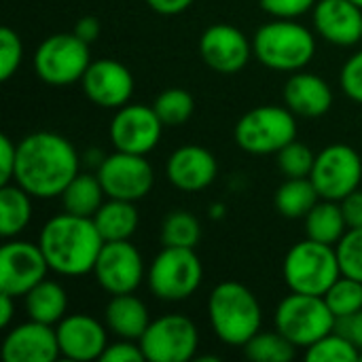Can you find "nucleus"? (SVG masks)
Listing matches in <instances>:
<instances>
[{
  "label": "nucleus",
  "mask_w": 362,
  "mask_h": 362,
  "mask_svg": "<svg viewBox=\"0 0 362 362\" xmlns=\"http://www.w3.org/2000/svg\"><path fill=\"white\" fill-rule=\"evenodd\" d=\"M318 0H261L265 13L276 19H295L316 6Z\"/></svg>",
  "instance_id": "38"
},
{
  "label": "nucleus",
  "mask_w": 362,
  "mask_h": 362,
  "mask_svg": "<svg viewBox=\"0 0 362 362\" xmlns=\"http://www.w3.org/2000/svg\"><path fill=\"white\" fill-rule=\"evenodd\" d=\"M335 331H339L341 335H346L358 348V352H362V310L356 312L354 316L339 318L337 325H335Z\"/></svg>",
  "instance_id": "43"
},
{
  "label": "nucleus",
  "mask_w": 362,
  "mask_h": 362,
  "mask_svg": "<svg viewBox=\"0 0 362 362\" xmlns=\"http://www.w3.org/2000/svg\"><path fill=\"white\" fill-rule=\"evenodd\" d=\"M252 51L255 49L244 32L229 23H214L199 38L202 59L221 74L240 72L248 64Z\"/></svg>",
  "instance_id": "16"
},
{
  "label": "nucleus",
  "mask_w": 362,
  "mask_h": 362,
  "mask_svg": "<svg viewBox=\"0 0 362 362\" xmlns=\"http://www.w3.org/2000/svg\"><path fill=\"white\" fill-rule=\"evenodd\" d=\"M23 303H25V314L30 320L53 327L66 318L68 295L57 282L42 280L28 295H23Z\"/></svg>",
  "instance_id": "24"
},
{
  "label": "nucleus",
  "mask_w": 362,
  "mask_h": 362,
  "mask_svg": "<svg viewBox=\"0 0 362 362\" xmlns=\"http://www.w3.org/2000/svg\"><path fill=\"white\" fill-rule=\"evenodd\" d=\"M341 206V212H344V218H346V225L348 229H361L362 227V191L356 189L352 191L348 197H344L339 202Z\"/></svg>",
  "instance_id": "42"
},
{
  "label": "nucleus",
  "mask_w": 362,
  "mask_h": 362,
  "mask_svg": "<svg viewBox=\"0 0 362 362\" xmlns=\"http://www.w3.org/2000/svg\"><path fill=\"white\" fill-rule=\"evenodd\" d=\"M100 32H102L100 21H98V17H91V15L81 17V19L76 21V25H74V34H76L81 40H85L87 45H91L93 40H98Z\"/></svg>",
  "instance_id": "44"
},
{
  "label": "nucleus",
  "mask_w": 362,
  "mask_h": 362,
  "mask_svg": "<svg viewBox=\"0 0 362 362\" xmlns=\"http://www.w3.org/2000/svg\"><path fill=\"white\" fill-rule=\"evenodd\" d=\"M352 2H354V4H358V6L362 8V0H352Z\"/></svg>",
  "instance_id": "47"
},
{
  "label": "nucleus",
  "mask_w": 362,
  "mask_h": 362,
  "mask_svg": "<svg viewBox=\"0 0 362 362\" xmlns=\"http://www.w3.org/2000/svg\"><path fill=\"white\" fill-rule=\"evenodd\" d=\"M316 155L301 142L293 140L278 151V165L286 178H310Z\"/></svg>",
  "instance_id": "35"
},
{
  "label": "nucleus",
  "mask_w": 362,
  "mask_h": 362,
  "mask_svg": "<svg viewBox=\"0 0 362 362\" xmlns=\"http://www.w3.org/2000/svg\"><path fill=\"white\" fill-rule=\"evenodd\" d=\"M78 174V155L59 134L36 132L17 144L15 182L34 199L59 197Z\"/></svg>",
  "instance_id": "1"
},
{
  "label": "nucleus",
  "mask_w": 362,
  "mask_h": 362,
  "mask_svg": "<svg viewBox=\"0 0 362 362\" xmlns=\"http://www.w3.org/2000/svg\"><path fill=\"white\" fill-rule=\"evenodd\" d=\"M310 178L318 189L320 199L341 202L361 185V155L348 144H331L316 155Z\"/></svg>",
  "instance_id": "11"
},
{
  "label": "nucleus",
  "mask_w": 362,
  "mask_h": 362,
  "mask_svg": "<svg viewBox=\"0 0 362 362\" xmlns=\"http://www.w3.org/2000/svg\"><path fill=\"white\" fill-rule=\"evenodd\" d=\"M165 172L176 189L197 193L214 182L218 165L210 151H206L204 146L187 144L170 155Z\"/></svg>",
  "instance_id": "21"
},
{
  "label": "nucleus",
  "mask_w": 362,
  "mask_h": 362,
  "mask_svg": "<svg viewBox=\"0 0 362 362\" xmlns=\"http://www.w3.org/2000/svg\"><path fill=\"white\" fill-rule=\"evenodd\" d=\"M163 127L165 125L161 123L153 106L125 104L117 108V115L110 121L108 134L117 151L146 155L159 144Z\"/></svg>",
  "instance_id": "14"
},
{
  "label": "nucleus",
  "mask_w": 362,
  "mask_h": 362,
  "mask_svg": "<svg viewBox=\"0 0 362 362\" xmlns=\"http://www.w3.org/2000/svg\"><path fill=\"white\" fill-rule=\"evenodd\" d=\"M252 49L263 66L280 72H299L312 62L316 40L305 25L293 19H276L257 30Z\"/></svg>",
  "instance_id": "4"
},
{
  "label": "nucleus",
  "mask_w": 362,
  "mask_h": 362,
  "mask_svg": "<svg viewBox=\"0 0 362 362\" xmlns=\"http://www.w3.org/2000/svg\"><path fill=\"white\" fill-rule=\"evenodd\" d=\"M314 28L327 42L352 47L362 40V8L352 0H318Z\"/></svg>",
  "instance_id": "20"
},
{
  "label": "nucleus",
  "mask_w": 362,
  "mask_h": 362,
  "mask_svg": "<svg viewBox=\"0 0 362 362\" xmlns=\"http://www.w3.org/2000/svg\"><path fill=\"white\" fill-rule=\"evenodd\" d=\"M146 278L157 299L176 303L189 299L199 288L204 267L195 255V248L163 246V250L155 257Z\"/></svg>",
  "instance_id": "7"
},
{
  "label": "nucleus",
  "mask_w": 362,
  "mask_h": 362,
  "mask_svg": "<svg viewBox=\"0 0 362 362\" xmlns=\"http://www.w3.org/2000/svg\"><path fill=\"white\" fill-rule=\"evenodd\" d=\"M284 104L299 117H322L333 106V91L320 76L297 72L284 85Z\"/></svg>",
  "instance_id": "22"
},
{
  "label": "nucleus",
  "mask_w": 362,
  "mask_h": 362,
  "mask_svg": "<svg viewBox=\"0 0 362 362\" xmlns=\"http://www.w3.org/2000/svg\"><path fill=\"white\" fill-rule=\"evenodd\" d=\"M49 269L38 244L8 242L0 250V293L23 297L47 278Z\"/></svg>",
  "instance_id": "15"
},
{
  "label": "nucleus",
  "mask_w": 362,
  "mask_h": 362,
  "mask_svg": "<svg viewBox=\"0 0 362 362\" xmlns=\"http://www.w3.org/2000/svg\"><path fill=\"white\" fill-rule=\"evenodd\" d=\"M341 87L348 98L362 104V51L346 62L341 70Z\"/></svg>",
  "instance_id": "39"
},
{
  "label": "nucleus",
  "mask_w": 362,
  "mask_h": 362,
  "mask_svg": "<svg viewBox=\"0 0 362 362\" xmlns=\"http://www.w3.org/2000/svg\"><path fill=\"white\" fill-rule=\"evenodd\" d=\"M335 250H337L341 276L362 282V227L348 229L346 235L335 246Z\"/></svg>",
  "instance_id": "36"
},
{
  "label": "nucleus",
  "mask_w": 362,
  "mask_h": 362,
  "mask_svg": "<svg viewBox=\"0 0 362 362\" xmlns=\"http://www.w3.org/2000/svg\"><path fill=\"white\" fill-rule=\"evenodd\" d=\"M320 202V193L312 178H286L276 193V208L286 218H305Z\"/></svg>",
  "instance_id": "29"
},
{
  "label": "nucleus",
  "mask_w": 362,
  "mask_h": 362,
  "mask_svg": "<svg viewBox=\"0 0 362 362\" xmlns=\"http://www.w3.org/2000/svg\"><path fill=\"white\" fill-rule=\"evenodd\" d=\"M208 316L214 335L227 346H246L263 322V312L252 295L240 282H221L208 299Z\"/></svg>",
  "instance_id": "3"
},
{
  "label": "nucleus",
  "mask_w": 362,
  "mask_h": 362,
  "mask_svg": "<svg viewBox=\"0 0 362 362\" xmlns=\"http://www.w3.org/2000/svg\"><path fill=\"white\" fill-rule=\"evenodd\" d=\"M59 352L57 333L49 325L28 320L4 337L2 358L6 362H53Z\"/></svg>",
  "instance_id": "18"
},
{
  "label": "nucleus",
  "mask_w": 362,
  "mask_h": 362,
  "mask_svg": "<svg viewBox=\"0 0 362 362\" xmlns=\"http://www.w3.org/2000/svg\"><path fill=\"white\" fill-rule=\"evenodd\" d=\"M138 344L146 361L187 362L197 352L199 335L193 320L180 314H170L153 320Z\"/></svg>",
  "instance_id": "10"
},
{
  "label": "nucleus",
  "mask_w": 362,
  "mask_h": 362,
  "mask_svg": "<svg viewBox=\"0 0 362 362\" xmlns=\"http://www.w3.org/2000/svg\"><path fill=\"white\" fill-rule=\"evenodd\" d=\"M59 197L64 204V212L93 218L95 212L102 208L106 193H104V187H102L98 174L93 176V174L78 172Z\"/></svg>",
  "instance_id": "26"
},
{
  "label": "nucleus",
  "mask_w": 362,
  "mask_h": 362,
  "mask_svg": "<svg viewBox=\"0 0 362 362\" xmlns=\"http://www.w3.org/2000/svg\"><path fill=\"white\" fill-rule=\"evenodd\" d=\"M325 301L331 308L333 316L348 318L362 310V282L348 276H339L333 286L325 293Z\"/></svg>",
  "instance_id": "33"
},
{
  "label": "nucleus",
  "mask_w": 362,
  "mask_h": 362,
  "mask_svg": "<svg viewBox=\"0 0 362 362\" xmlns=\"http://www.w3.org/2000/svg\"><path fill=\"white\" fill-rule=\"evenodd\" d=\"M102 362H144L146 356L140 348V344L136 346L132 339H123L117 344L106 346L104 354H102Z\"/></svg>",
  "instance_id": "40"
},
{
  "label": "nucleus",
  "mask_w": 362,
  "mask_h": 362,
  "mask_svg": "<svg viewBox=\"0 0 362 362\" xmlns=\"http://www.w3.org/2000/svg\"><path fill=\"white\" fill-rule=\"evenodd\" d=\"M358 348L339 331L329 333L305 352V358L312 362H358Z\"/></svg>",
  "instance_id": "34"
},
{
  "label": "nucleus",
  "mask_w": 362,
  "mask_h": 362,
  "mask_svg": "<svg viewBox=\"0 0 362 362\" xmlns=\"http://www.w3.org/2000/svg\"><path fill=\"white\" fill-rule=\"evenodd\" d=\"M282 274L286 286L293 293L325 297V293L341 276L337 250L335 246L308 238L288 250Z\"/></svg>",
  "instance_id": "5"
},
{
  "label": "nucleus",
  "mask_w": 362,
  "mask_h": 362,
  "mask_svg": "<svg viewBox=\"0 0 362 362\" xmlns=\"http://www.w3.org/2000/svg\"><path fill=\"white\" fill-rule=\"evenodd\" d=\"M305 231L308 238L314 242L337 246L348 231L339 202H331V199L318 202L305 216Z\"/></svg>",
  "instance_id": "27"
},
{
  "label": "nucleus",
  "mask_w": 362,
  "mask_h": 362,
  "mask_svg": "<svg viewBox=\"0 0 362 362\" xmlns=\"http://www.w3.org/2000/svg\"><path fill=\"white\" fill-rule=\"evenodd\" d=\"M202 238L199 221L189 212H172L161 225V244L170 248H195Z\"/></svg>",
  "instance_id": "30"
},
{
  "label": "nucleus",
  "mask_w": 362,
  "mask_h": 362,
  "mask_svg": "<svg viewBox=\"0 0 362 362\" xmlns=\"http://www.w3.org/2000/svg\"><path fill=\"white\" fill-rule=\"evenodd\" d=\"M81 83L85 95L102 108H121L134 93V76L117 59L91 62Z\"/></svg>",
  "instance_id": "17"
},
{
  "label": "nucleus",
  "mask_w": 362,
  "mask_h": 362,
  "mask_svg": "<svg viewBox=\"0 0 362 362\" xmlns=\"http://www.w3.org/2000/svg\"><path fill=\"white\" fill-rule=\"evenodd\" d=\"M98 178L106 197L138 202L146 197L155 185V174L144 155L117 151L100 161Z\"/></svg>",
  "instance_id": "12"
},
{
  "label": "nucleus",
  "mask_w": 362,
  "mask_h": 362,
  "mask_svg": "<svg viewBox=\"0 0 362 362\" xmlns=\"http://www.w3.org/2000/svg\"><path fill=\"white\" fill-rule=\"evenodd\" d=\"M38 246L51 272L62 276H85L93 272L104 238L93 218L64 212L45 223Z\"/></svg>",
  "instance_id": "2"
},
{
  "label": "nucleus",
  "mask_w": 362,
  "mask_h": 362,
  "mask_svg": "<svg viewBox=\"0 0 362 362\" xmlns=\"http://www.w3.org/2000/svg\"><path fill=\"white\" fill-rule=\"evenodd\" d=\"M146 4L161 15H178L182 11H187L193 0H146Z\"/></svg>",
  "instance_id": "45"
},
{
  "label": "nucleus",
  "mask_w": 362,
  "mask_h": 362,
  "mask_svg": "<svg viewBox=\"0 0 362 362\" xmlns=\"http://www.w3.org/2000/svg\"><path fill=\"white\" fill-rule=\"evenodd\" d=\"M358 361H361V362H362V352H361V356H358Z\"/></svg>",
  "instance_id": "48"
},
{
  "label": "nucleus",
  "mask_w": 362,
  "mask_h": 362,
  "mask_svg": "<svg viewBox=\"0 0 362 362\" xmlns=\"http://www.w3.org/2000/svg\"><path fill=\"white\" fill-rule=\"evenodd\" d=\"M91 274L106 293L127 295L142 284L144 263L136 246L129 244V240L104 242Z\"/></svg>",
  "instance_id": "13"
},
{
  "label": "nucleus",
  "mask_w": 362,
  "mask_h": 362,
  "mask_svg": "<svg viewBox=\"0 0 362 362\" xmlns=\"http://www.w3.org/2000/svg\"><path fill=\"white\" fill-rule=\"evenodd\" d=\"M104 320L115 335L132 341H140V337L151 325L146 305L138 297H134V293L112 295V299L106 305Z\"/></svg>",
  "instance_id": "23"
},
{
  "label": "nucleus",
  "mask_w": 362,
  "mask_h": 362,
  "mask_svg": "<svg viewBox=\"0 0 362 362\" xmlns=\"http://www.w3.org/2000/svg\"><path fill=\"white\" fill-rule=\"evenodd\" d=\"M13 299L15 297H11L6 293H0V327L2 329H6L11 325V318H13V312H15Z\"/></svg>",
  "instance_id": "46"
},
{
  "label": "nucleus",
  "mask_w": 362,
  "mask_h": 362,
  "mask_svg": "<svg viewBox=\"0 0 362 362\" xmlns=\"http://www.w3.org/2000/svg\"><path fill=\"white\" fill-rule=\"evenodd\" d=\"M138 210L134 202L125 199H110L102 204V208L95 212L93 223L104 238V242H119L129 240L138 229Z\"/></svg>",
  "instance_id": "25"
},
{
  "label": "nucleus",
  "mask_w": 362,
  "mask_h": 362,
  "mask_svg": "<svg viewBox=\"0 0 362 362\" xmlns=\"http://www.w3.org/2000/svg\"><path fill=\"white\" fill-rule=\"evenodd\" d=\"M337 318L325 297L293 293L276 310V329L297 348H310L335 331Z\"/></svg>",
  "instance_id": "6"
},
{
  "label": "nucleus",
  "mask_w": 362,
  "mask_h": 362,
  "mask_svg": "<svg viewBox=\"0 0 362 362\" xmlns=\"http://www.w3.org/2000/svg\"><path fill=\"white\" fill-rule=\"evenodd\" d=\"M297 346H293L280 331L276 333H257L246 346L244 352L255 362H288L295 358Z\"/></svg>",
  "instance_id": "31"
},
{
  "label": "nucleus",
  "mask_w": 362,
  "mask_h": 362,
  "mask_svg": "<svg viewBox=\"0 0 362 362\" xmlns=\"http://www.w3.org/2000/svg\"><path fill=\"white\" fill-rule=\"evenodd\" d=\"M57 344L62 356L76 362L98 361L106 350L104 327L85 314H72L57 322Z\"/></svg>",
  "instance_id": "19"
},
{
  "label": "nucleus",
  "mask_w": 362,
  "mask_h": 362,
  "mask_svg": "<svg viewBox=\"0 0 362 362\" xmlns=\"http://www.w3.org/2000/svg\"><path fill=\"white\" fill-rule=\"evenodd\" d=\"M32 218V195L17 182L0 189V233L2 238L19 235Z\"/></svg>",
  "instance_id": "28"
},
{
  "label": "nucleus",
  "mask_w": 362,
  "mask_h": 362,
  "mask_svg": "<svg viewBox=\"0 0 362 362\" xmlns=\"http://www.w3.org/2000/svg\"><path fill=\"white\" fill-rule=\"evenodd\" d=\"M89 45L72 34H53L40 42L34 55L36 74L49 85H72L87 72Z\"/></svg>",
  "instance_id": "9"
},
{
  "label": "nucleus",
  "mask_w": 362,
  "mask_h": 362,
  "mask_svg": "<svg viewBox=\"0 0 362 362\" xmlns=\"http://www.w3.org/2000/svg\"><path fill=\"white\" fill-rule=\"evenodd\" d=\"M297 138L295 112L286 106H259L235 125V142L252 155L278 153Z\"/></svg>",
  "instance_id": "8"
},
{
  "label": "nucleus",
  "mask_w": 362,
  "mask_h": 362,
  "mask_svg": "<svg viewBox=\"0 0 362 362\" xmlns=\"http://www.w3.org/2000/svg\"><path fill=\"white\" fill-rule=\"evenodd\" d=\"M17 144L8 136H0V185H8L15 178Z\"/></svg>",
  "instance_id": "41"
},
{
  "label": "nucleus",
  "mask_w": 362,
  "mask_h": 362,
  "mask_svg": "<svg viewBox=\"0 0 362 362\" xmlns=\"http://www.w3.org/2000/svg\"><path fill=\"white\" fill-rule=\"evenodd\" d=\"M23 59L21 38L15 30L2 28L0 30V81H8Z\"/></svg>",
  "instance_id": "37"
},
{
  "label": "nucleus",
  "mask_w": 362,
  "mask_h": 362,
  "mask_svg": "<svg viewBox=\"0 0 362 362\" xmlns=\"http://www.w3.org/2000/svg\"><path fill=\"white\" fill-rule=\"evenodd\" d=\"M153 108L165 127H178L191 119V115L195 110V102L189 91L172 87L157 95Z\"/></svg>",
  "instance_id": "32"
}]
</instances>
